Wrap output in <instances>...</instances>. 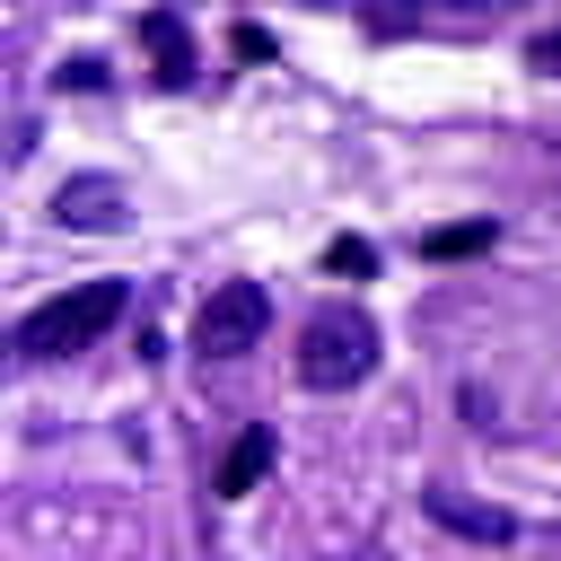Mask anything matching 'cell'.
<instances>
[{
    "label": "cell",
    "mask_w": 561,
    "mask_h": 561,
    "mask_svg": "<svg viewBox=\"0 0 561 561\" xmlns=\"http://www.w3.org/2000/svg\"><path fill=\"white\" fill-rule=\"evenodd\" d=\"M421 517L456 526L465 543H517V517H508V508H482V500H465V491H447V482L421 491Z\"/></svg>",
    "instance_id": "obj_6"
},
{
    "label": "cell",
    "mask_w": 561,
    "mask_h": 561,
    "mask_svg": "<svg viewBox=\"0 0 561 561\" xmlns=\"http://www.w3.org/2000/svg\"><path fill=\"white\" fill-rule=\"evenodd\" d=\"M526 70H543V79H561V26H543V35L526 44Z\"/></svg>",
    "instance_id": "obj_11"
},
{
    "label": "cell",
    "mask_w": 561,
    "mask_h": 561,
    "mask_svg": "<svg viewBox=\"0 0 561 561\" xmlns=\"http://www.w3.org/2000/svg\"><path fill=\"white\" fill-rule=\"evenodd\" d=\"M53 88H61V96H70V88H105V61H96V53H70V61L53 70Z\"/></svg>",
    "instance_id": "obj_10"
},
{
    "label": "cell",
    "mask_w": 561,
    "mask_h": 561,
    "mask_svg": "<svg viewBox=\"0 0 561 561\" xmlns=\"http://www.w3.org/2000/svg\"><path fill=\"white\" fill-rule=\"evenodd\" d=\"M140 44H149V79L167 88V96H184L193 79H202V53H193V26L175 18V9H140Z\"/></svg>",
    "instance_id": "obj_4"
},
{
    "label": "cell",
    "mask_w": 561,
    "mask_h": 561,
    "mask_svg": "<svg viewBox=\"0 0 561 561\" xmlns=\"http://www.w3.org/2000/svg\"><path fill=\"white\" fill-rule=\"evenodd\" d=\"M368 368H377V316L359 298H324L298 324V386L307 394H351Z\"/></svg>",
    "instance_id": "obj_1"
},
{
    "label": "cell",
    "mask_w": 561,
    "mask_h": 561,
    "mask_svg": "<svg viewBox=\"0 0 561 561\" xmlns=\"http://www.w3.org/2000/svg\"><path fill=\"white\" fill-rule=\"evenodd\" d=\"M123 307H131V280H79V289H61V298H35V307L18 316V359H70V351H88L105 324H123Z\"/></svg>",
    "instance_id": "obj_2"
},
{
    "label": "cell",
    "mask_w": 561,
    "mask_h": 561,
    "mask_svg": "<svg viewBox=\"0 0 561 561\" xmlns=\"http://www.w3.org/2000/svg\"><path fill=\"white\" fill-rule=\"evenodd\" d=\"M263 324H272V289L263 280H219L193 316V351L202 359H245L263 342Z\"/></svg>",
    "instance_id": "obj_3"
},
{
    "label": "cell",
    "mask_w": 561,
    "mask_h": 561,
    "mask_svg": "<svg viewBox=\"0 0 561 561\" xmlns=\"http://www.w3.org/2000/svg\"><path fill=\"white\" fill-rule=\"evenodd\" d=\"M228 53H237V61H272V35H263V26H237Z\"/></svg>",
    "instance_id": "obj_12"
},
{
    "label": "cell",
    "mask_w": 561,
    "mask_h": 561,
    "mask_svg": "<svg viewBox=\"0 0 561 561\" xmlns=\"http://www.w3.org/2000/svg\"><path fill=\"white\" fill-rule=\"evenodd\" d=\"M456 9H482V0H456Z\"/></svg>",
    "instance_id": "obj_13"
},
{
    "label": "cell",
    "mask_w": 561,
    "mask_h": 561,
    "mask_svg": "<svg viewBox=\"0 0 561 561\" xmlns=\"http://www.w3.org/2000/svg\"><path fill=\"white\" fill-rule=\"evenodd\" d=\"M272 456H280V430H272V421H245V430L228 438V456H219L210 491H219V500H245V491L263 482V465H272Z\"/></svg>",
    "instance_id": "obj_7"
},
{
    "label": "cell",
    "mask_w": 561,
    "mask_h": 561,
    "mask_svg": "<svg viewBox=\"0 0 561 561\" xmlns=\"http://www.w3.org/2000/svg\"><path fill=\"white\" fill-rule=\"evenodd\" d=\"M316 263H324V272H333V280H368V272H377V245H368V237H351V228H342V237H324V254H316Z\"/></svg>",
    "instance_id": "obj_9"
},
{
    "label": "cell",
    "mask_w": 561,
    "mask_h": 561,
    "mask_svg": "<svg viewBox=\"0 0 561 561\" xmlns=\"http://www.w3.org/2000/svg\"><path fill=\"white\" fill-rule=\"evenodd\" d=\"M491 245H500V219H456V228H430L421 237L430 263H465V254H491Z\"/></svg>",
    "instance_id": "obj_8"
},
{
    "label": "cell",
    "mask_w": 561,
    "mask_h": 561,
    "mask_svg": "<svg viewBox=\"0 0 561 561\" xmlns=\"http://www.w3.org/2000/svg\"><path fill=\"white\" fill-rule=\"evenodd\" d=\"M123 210H131V193H123V175H61V193H53V219L61 228H123Z\"/></svg>",
    "instance_id": "obj_5"
}]
</instances>
